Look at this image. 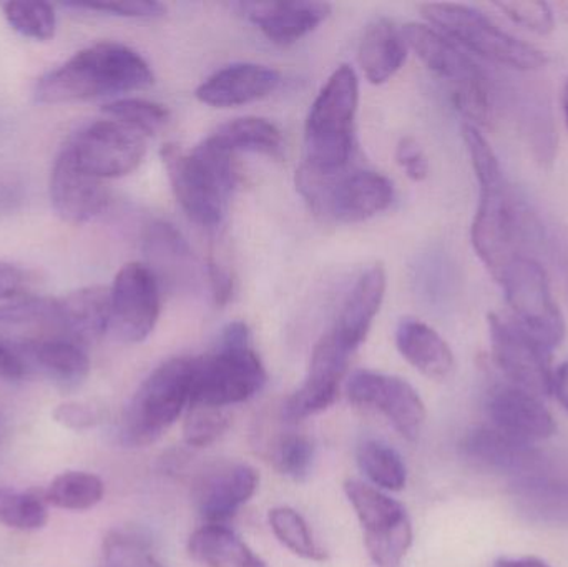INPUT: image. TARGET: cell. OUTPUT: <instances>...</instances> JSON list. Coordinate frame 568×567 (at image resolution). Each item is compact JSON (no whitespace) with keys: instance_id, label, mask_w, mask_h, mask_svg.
<instances>
[{"instance_id":"1","label":"cell","mask_w":568,"mask_h":567,"mask_svg":"<svg viewBox=\"0 0 568 567\" xmlns=\"http://www.w3.org/2000/svg\"><path fill=\"white\" fill-rule=\"evenodd\" d=\"M153 83L149 62L123 43L99 42L40 77L33 95L45 105L83 102L143 90Z\"/></svg>"},{"instance_id":"2","label":"cell","mask_w":568,"mask_h":567,"mask_svg":"<svg viewBox=\"0 0 568 567\" xmlns=\"http://www.w3.org/2000/svg\"><path fill=\"white\" fill-rule=\"evenodd\" d=\"M162 160L186 215L205 229L219 226L239 182L233 153L209 136L192 152L169 143L162 149Z\"/></svg>"},{"instance_id":"3","label":"cell","mask_w":568,"mask_h":567,"mask_svg":"<svg viewBox=\"0 0 568 567\" xmlns=\"http://www.w3.org/2000/svg\"><path fill=\"white\" fill-rule=\"evenodd\" d=\"M268 375L253 348L248 326L243 322L230 323L212 353L193 358L190 406L225 409L240 405L258 395Z\"/></svg>"},{"instance_id":"4","label":"cell","mask_w":568,"mask_h":567,"mask_svg":"<svg viewBox=\"0 0 568 567\" xmlns=\"http://www.w3.org/2000/svg\"><path fill=\"white\" fill-rule=\"evenodd\" d=\"M479 206L470 226V242L490 275L499 282L504 270L516 256L527 255L520 246L532 235L536 223L517 203L504 180L503 166H490L476 173Z\"/></svg>"},{"instance_id":"5","label":"cell","mask_w":568,"mask_h":567,"mask_svg":"<svg viewBox=\"0 0 568 567\" xmlns=\"http://www.w3.org/2000/svg\"><path fill=\"white\" fill-rule=\"evenodd\" d=\"M296 189L311 212L326 222H366L394 200L393 182L373 170L324 172L303 163L296 172Z\"/></svg>"},{"instance_id":"6","label":"cell","mask_w":568,"mask_h":567,"mask_svg":"<svg viewBox=\"0 0 568 567\" xmlns=\"http://www.w3.org/2000/svg\"><path fill=\"white\" fill-rule=\"evenodd\" d=\"M359 82L353 67L341 65L311 105L304 129L306 163L324 172L344 170L354 149Z\"/></svg>"},{"instance_id":"7","label":"cell","mask_w":568,"mask_h":567,"mask_svg":"<svg viewBox=\"0 0 568 567\" xmlns=\"http://www.w3.org/2000/svg\"><path fill=\"white\" fill-rule=\"evenodd\" d=\"M193 358L162 363L140 385L123 413L120 438L140 448L159 442L192 402Z\"/></svg>"},{"instance_id":"8","label":"cell","mask_w":568,"mask_h":567,"mask_svg":"<svg viewBox=\"0 0 568 567\" xmlns=\"http://www.w3.org/2000/svg\"><path fill=\"white\" fill-rule=\"evenodd\" d=\"M427 22L456 45L477 53L483 59L516 70L546 67L542 50L497 27L489 17L463 3H424L420 7Z\"/></svg>"},{"instance_id":"9","label":"cell","mask_w":568,"mask_h":567,"mask_svg":"<svg viewBox=\"0 0 568 567\" xmlns=\"http://www.w3.org/2000/svg\"><path fill=\"white\" fill-rule=\"evenodd\" d=\"M513 312V322L552 353L566 338V320L554 298L549 276L534 256L519 255L499 279Z\"/></svg>"},{"instance_id":"10","label":"cell","mask_w":568,"mask_h":567,"mask_svg":"<svg viewBox=\"0 0 568 567\" xmlns=\"http://www.w3.org/2000/svg\"><path fill=\"white\" fill-rule=\"evenodd\" d=\"M344 493L359 519L364 546L374 565L403 567L413 545V523L404 505L356 479L344 483Z\"/></svg>"},{"instance_id":"11","label":"cell","mask_w":568,"mask_h":567,"mask_svg":"<svg viewBox=\"0 0 568 567\" xmlns=\"http://www.w3.org/2000/svg\"><path fill=\"white\" fill-rule=\"evenodd\" d=\"M65 149L83 172L99 180L129 175L146 152L145 136L112 119L83 126Z\"/></svg>"},{"instance_id":"12","label":"cell","mask_w":568,"mask_h":567,"mask_svg":"<svg viewBox=\"0 0 568 567\" xmlns=\"http://www.w3.org/2000/svg\"><path fill=\"white\" fill-rule=\"evenodd\" d=\"M110 332L123 343H142L160 316V282L149 265L126 263L110 288Z\"/></svg>"},{"instance_id":"13","label":"cell","mask_w":568,"mask_h":567,"mask_svg":"<svg viewBox=\"0 0 568 567\" xmlns=\"http://www.w3.org/2000/svg\"><path fill=\"white\" fill-rule=\"evenodd\" d=\"M487 323L494 362L510 379V385L540 399L552 395L550 352L534 342L513 320L490 313Z\"/></svg>"},{"instance_id":"14","label":"cell","mask_w":568,"mask_h":567,"mask_svg":"<svg viewBox=\"0 0 568 567\" xmlns=\"http://www.w3.org/2000/svg\"><path fill=\"white\" fill-rule=\"evenodd\" d=\"M347 398L379 412L407 442H416L426 423V405L413 385L399 376L361 369L347 382Z\"/></svg>"},{"instance_id":"15","label":"cell","mask_w":568,"mask_h":567,"mask_svg":"<svg viewBox=\"0 0 568 567\" xmlns=\"http://www.w3.org/2000/svg\"><path fill=\"white\" fill-rule=\"evenodd\" d=\"M351 356L326 333L314 346L306 379L283 405L284 422H303L331 408L339 398Z\"/></svg>"},{"instance_id":"16","label":"cell","mask_w":568,"mask_h":567,"mask_svg":"<svg viewBox=\"0 0 568 567\" xmlns=\"http://www.w3.org/2000/svg\"><path fill=\"white\" fill-rule=\"evenodd\" d=\"M460 455L474 468L516 479L540 475L544 456L530 443L513 438L493 426L470 429L459 445Z\"/></svg>"},{"instance_id":"17","label":"cell","mask_w":568,"mask_h":567,"mask_svg":"<svg viewBox=\"0 0 568 567\" xmlns=\"http://www.w3.org/2000/svg\"><path fill=\"white\" fill-rule=\"evenodd\" d=\"M50 202L63 222L80 225L99 216L109 206L110 195L103 180L83 172L63 146L50 175Z\"/></svg>"},{"instance_id":"18","label":"cell","mask_w":568,"mask_h":567,"mask_svg":"<svg viewBox=\"0 0 568 567\" xmlns=\"http://www.w3.org/2000/svg\"><path fill=\"white\" fill-rule=\"evenodd\" d=\"M260 475L246 463L215 466L195 486L199 515L206 525H225L255 496Z\"/></svg>"},{"instance_id":"19","label":"cell","mask_w":568,"mask_h":567,"mask_svg":"<svg viewBox=\"0 0 568 567\" xmlns=\"http://www.w3.org/2000/svg\"><path fill=\"white\" fill-rule=\"evenodd\" d=\"M486 412L493 428L520 442L534 445L556 435V419L542 399L517 386H494L487 395Z\"/></svg>"},{"instance_id":"20","label":"cell","mask_w":568,"mask_h":567,"mask_svg":"<svg viewBox=\"0 0 568 567\" xmlns=\"http://www.w3.org/2000/svg\"><path fill=\"white\" fill-rule=\"evenodd\" d=\"M282 83V73L260 63H232L219 70L196 89V99L206 105L229 109L265 99Z\"/></svg>"},{"instance_id":"21","label":"cell","mask_w":568,"mask_h":567,"mask_svg":"<svg viewBox=\"0 0 568 567\" xmlns=\"http://www.w3.org/2000/svg\"><path fill=\"white\" fill-rule=\"evenodd\" d=\"M386 272L383 266H371L359 276L347 295L346 302L341 306L339 315L329 335L351 355L363 345L374 318L379 313L386 295Z\"/></svg>"},{"instance_id":"22","label":"cell","mask_w":568,"mask_h":567,"mask_svg":"<svg viewBox=\"0 0 568 567\" xmlns=\"http://www.w3.org/2000/svg\"><path fill=\"white\" fill-rule=\"evenodd\" d=\"M29 375L39 373L62 389H75L90 373L85 346L63 336L16 343Z\"/></svg>"},{"instance_id":"23","label":"cell","mask_w":568,"mask_h":567,"mask_svg":"<svg viewBox=\"0 0 568 567\" xmlns=\"http://www.w3.org/2000/svg\"><path fill=\"white\" fill-rule=\"evenodd\" d=\"M250 22L255 23L272 42L290 45L316 30L329 17L324 2H246L239 3Z\"/></svg>"},{"instance_id":"24","label":"cell","mask_w":568,"mask_h":567,"mask_svg":"<svg viewBox=\"0 0 568 567\" xmlns=\"http://www.w3.org/2000/svg\"><path fill=\"white\" fill-rule=\"evenodd\" d=\"M110 288L93 285L57 298V328L63 338L82 346L95 343L110 332Z\"/></svg>"},{"instance_id":"25","label":"cell","mask_w":568,"mask_h":567,"mask_svg":"<svg viewBox=\"0 0 568 567\" xmlns=\"http://www.w3.org/2000/svg\"><path fill=\"white\" fill-rule=\"evenodd\" d=\"M403 36L407 47L417 53L427 69L453 85L479 72L473 60L434 27L426 23H407L404 26Z\"/></svg>"},{"instance_id":"26","label":"cell","mask_w":568,"mask_h":567,"mask_svg":"<svg viewBox=\"0 0 568 567\" xmlns=\"http://www.w3.org/2000/svg\"><path fill=\"white\" fill-rule=\"evenodd\" d=\"M396 345L404 360L427 378L446 379L456 365L446 340L419 320H400L396 330Z\"/></svg>"},{"instance_id":"27","label":"cell","mask_w":568,"mask_h":567,"mask_svg":"<svg viewBox=\"0 0 568 567\" xmlns=\"http://www.w3.org/2000/svg\"><path fill=\"white\" fill-rule=\"evenodd\" d=\"M361 69L374 85L387 82L406 62L407 43L403 30L389 19H376L364 30L359 43Z\"/></svg>"},{"instance_id":"28","label":"cell","mask_w":568,"mask_h":567,"mask_svg":"<svg viewBox=\"0 0 568 567\" xmlns=\"http://www.w3.org/2000/svg\"><path fill=\"white\" fill-rule=\"evenodd\" d=\"M189 555L203 567H268L225 525H205L189 539Z\"/></svg>"},{"instance_id":"29","label":"cell","mask_w":568,"mask_h":567,"mask_svg":"<svg viewBox=\"0 0 568 567\" xmlns=\"http://www.w3.org/2000/svg\"><path fill=\"white\" fill-rule=\"evenodd\" d=\"M143 249L149 256V269L169 283L190 282L193 279V255L182 233L166 222L146 226Z\"/></svg>"},{"instance_id":"30","label":"cell","mask_w":568,"mask_h":567,"mask_svg":"<svg viewBox=\"0 0 568 567\" xmlns=\"http://www.w3.org/2000/svg\"><path fill=\"white\" fill-rule=\"evenodd\" d=\"M513 499L532 522L568 525V485L542 475L516 479Z\"/></svg>"},{"instance_id":"31","label":"cell","mask_w":568,"mask_h":567,"mask_svg":"<svg viewBox=\"0 0 568 567\" xmlns=\"http://www.w3.org/2000/svg\"><path fill=\"white\" fill-rule=\"evenodd\" d=\"M210 136L233 155L239 152H250L282 156L284 150L282 130L262 117L230 120Z\"/></svg>"},{"instance_id":"32","label":"cell","mask_w":568,"mask_h":567,"mask_svg":"<svg viewBox=\"0 0 568 567\" xmlns=\"http://www.w3.org/2000/svg\"><path fill=\"white\" fill-rule=\"evenodd\" d=\"M357 466L374 488L400 492L407 483V468L403 456L381 439H364L357 446Z\"/></svg>"},{"instance_id":"33","label":"cell","mask_w":568,"mask_h":567,"mask_svg":"<svg viewBox=\"0 0 568 567\" xmlns=\"http://www.w3.org/2000/svg\"><path fill=\"white\" fill-rule=\"evenodd\" d=\"M47 503L65 512H87L95 508L105 495L102 479L93 473L65 472L50 483Z\"/></svg>"},{"instance_id":"34","label":"cell","mask_w":568,"mask_h":567,"mask_svg":"<svg viewBox=\"0 0 568 567\" xmlns=\"http://www.w3.org/2000/svg\"><path fill=\"white\" fill-rule=\"evenodd\" d=\"M49 523L45 495L0 488V525L17 531H39Z\"/></svg>"},{"instance_id":"35","label":"cell","mask_w":568,"mask_h":567,"mask_svg":"<svg viewBox=\"0 0 568 567\" xmlns=\"http://www.w3.org/2000/svg\"><path fill=\"white\" fill-rule=\"evenodd\" d=\"M270 526L284 548L307 561L323 563L327 559L326 549L321 548L311 533L310 526L300 513L282 506L270 512Z\"/></svg>"},{"instance_id":"36","label":"cell","mask_w":568,"mask_h":567,"mask_svg":"<svg viewBox=\"0 0 568 567\" xmlns=\"http://www.w3.org/2000/svg\"><path fill=\"white\" fill-rule=\"evenodd\" d=\"M102 110L109 119L135 130L143 136L159 132L170 119L165 105L145 99H116L103 105Z\"/></svg>"},{"instance_id":"37","label":"cell","mask_w":568,"mask_h":567,"mask_svg":"<svg viewBox=\"0 0 568 567\" xmlns=\"http://www.w3.org/2000/svg\"><path fill=\"white\" fill-rule=\"evenodd\" d=\"M7 23L27 39L47 42L53 39L57 29L55 10L47 2L0 3Z\"/></svg>"},{"instance_id":"38","label":"cell","mask_w":568,"mask_h":567,"mask_svg":"<svg viewBox=\"0 0 568 567\" xmlns=\"http://www.w3.org/2000/svg\"><path fill=\"white\" fill-rule=\"evenodd\" d=\"M99 567H165L153 555L149 543L132 531L115 529L103 539Z\"/></svg>"},{"instance_id":"39","label":"cell","mask_w":568,"mask_h":567,"mask_svg":"<svg viewBox=\"0 0 568 567\" xmlns=\"http://www.w3.org/2000/svg\"><path fill=\"white\" fill-rule=\"evenodd\" d=\"M272 462L280 475L304 482L313 469L314 445L301 433H286L276 439Z\"/></svg>"},{"instance_id":"40","label":"cell","mask_w":568,"mask_h":567,"mask_svg":"<svg viewBox=\"0 0 568 567\" xmlns=\"http://www.w3.org/2000/svg\"><path fill=\"white\" fill-rule=\"evenodd\" d=\"M230 426L229 413L225 409L209 406H190L183 423V438L193 448H206L220 436L225 435Z\"/></svg>"},{"instance_id":"41","label":"cell","mask_w":568,"mask_h":567,"mask_svg":"<svg viewBox=\"0 0 568 567\" xmlns=\"http://www.w3.org/2000/svg\"><path fill=\"white\" fill-rule=\"evenodd\" d=\"M454 105L470 122L486 125L493 115V97L484 73H474L469 79L453 85Z\"/></svg>"},{"instance_id":"42","label":"cell","mask_w":568,"mask_h":567,"mask_svg":"<svg viewBox=\"0 0 568 567\" xmlns=\"http://www.w3.org/2000/svg\"><path fill=\"white\" fill-rule=\"evenodd\" d=\"M496 7L507 19L537 36H549L556 29V17H554L552 7L547 2L510 0V2H497Z\"/></svg>"},{"instance_id":"43","label":"cell","mask_w":568,"mask_h":567,"mask_svg":"<svg viewBox=\"0 0 568 567\" xmlns=\"http://www.w3.org/2000/svg\"><path fill=\"white\" fill-rule=\"evenodd\" d=\"M57 298L12 300L0 305V325H23V323H49L55 325Z\"/></svg>"},{"instance_id":"44","label":"cell","mask_w":568,"mask_h":567,"mask_svg":"<svg viewBox=\"0 0 568 567\" xmlns=\"http://www.w3.org/2000/svg\"><path fill=\"white\" fill-rule=\"evenodd\" d=\"M75 9L97 10L110 16L130 17V19H155L165 13V7L149 0H129V2L70 3Z\"/></svg>"},{"instance_id":"45","label":"cell","mask_w":568,"mask_h":567,"mask_svg":"<svg viewBox=\"0 0 568 567\" xmlns=\"http://www.w3.org/2000/svg\"><path fill=\"white\" fill-rule=\"evenodd\" d=\"M396 160L400 169L414 182H423L429 176V160H427L423 146L413 136H404L399 140L396 149Z\"/></svg>"},{"instance_id":"46","label":"cell","mask_w":568,"mask_h":567,"mask_svg":"<svg viewBox=\"0 0 568 567\" xmlns=\"http://www.w3.org/2000/svg\"><path fill=\"white\" fill-rule=\"evenodd\" d=\"M100 418H102V413L89 403H63L53 412V419L63 428L73 429V432L92 428L100 422Z\"/></svg>"},{"instance_id":"47","label":"cell","mask_w":568,"mask_h":567,"mask_svg":"<svg viewBox=\"0 0 568 567\" xmlns=\"http://www.w3.org/2000/svg\"><path fill=\"white\" fill-rule=\"evenodd\" d=\"M33 279L19 266L0 263V302L23 298L32 288Z\"/></svg>"},{"instance_id":"48","label":"cell","mask_w":568,"mask_h":567,"mask_svg":"<svg viewBox=\"0 0 568 567\" xmlns=\"http://www.w3.org/2000/svg\"><path fill=\"white\" fill-rule=\"evenodd\" d=\"M29 376L26 362L20 356L16 343L0 340V379L2 382H20Z\"/></svg>"},{"instance_id":"49","label":"cell","mask_w":568,"mask_h":567,"mask_svg":"<svg viewBox=\"0 0 568 567\" xmlns=\"http://www.w3.org/2000/svg\"><path fill=\"white\" fill-rule=\"evenodd\" d=\"M209 280L216 305H226L233 295V279L229 270L212 260L209 263Z\"/></svg>"},{"instance_id":"50","label":"cell","mask_w":568,"mask_h":567,"mask_svg":"<svg viewBox=\"0 0 568 567\" xmlns=\"http://www.w3.org/2000/svg\"><path fill=\"white\" fill-rule=\"evenodd\" d=\"M552 393L556 395L560 406L568 413V362H564L554 372Z\"/></svg>"},{"instance_id":"51","label":"cell","mask_w":568,"mask_h":567,"mask_svg":"<svg viewBox=\"0 0 568 567\" xmlns=\"http://www.w3.org/2000/svg\"><path fill=\"white\" fill-rule=\"evenodd\" d=\"M494 567H552L539 558H500Z\"/></svg>"},{"instance_id":"52","label":"cell","mask_w":568,"mask_h":567,"mask_svg":"<svg viewBox=\"0 0 568 567\" xmlns=\"http://www.w3.org/2000/svg\"><path fill=\"white\" fill-rule=\"evenodd\" d=\"M562 112H564V120H566V126L568 130V77H567L566 83H564V89H562Z\"/></svg>"},{"instance_id":"53","label":"cell","mask_w":568,"mask_h":567,"mask_svg":"<svg viewBox=\"0 0 568 567\" xmlns=\"http://www.w3.org/2000/svg\"><path fill=\"white\" fill-rule=\"evenodd\" d=\"M7 432H9V423H7V416L0 409V442L6 438Z\"/></svg>"}]
</instances>
